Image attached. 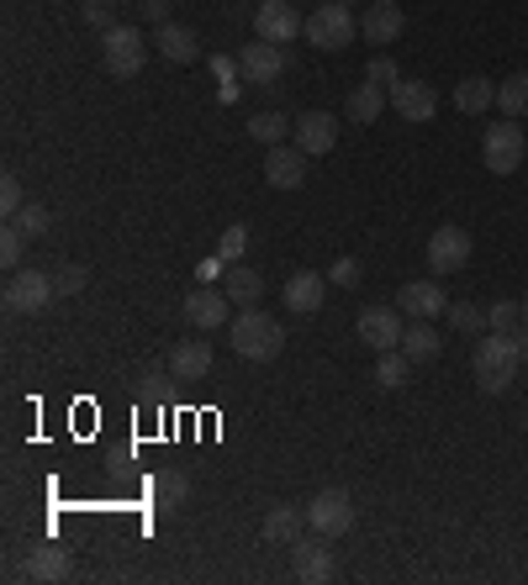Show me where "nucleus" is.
I'll list each match as a JSON object with an SVG mask.
<instances>
[{
	"instance_id": "473e14b6",
	"label": "nucleus",
	"mask_w": 528,
	"mask_h": 585,
	"mask_svg": "<svg viewBox=\"0 0 528 585\" xmlns=\"http://www.w3.org/2000/svg\"><path fill=\"white\" fill-rule=\"evenodd\" d=\"M524 327V306L518 301H497V306H486V332H518Z\"/></svg>"
},
{
	"instance_id": "7c9ffc66",
	"label": "nucleus",
	"mask_w": 528,
	"mask_h": 585,
	"mask_svg": "<svg viewBox=\"0 0 528 585\" xmlns=\"http://www.w3.org/2000/svg\"><path fill=\"white\" fill-rule=\"evenodd\" d=\"M296 127V122H286L281 111H260V116H248V137L254 143H264V148H275V143H286V132Z\"/></svg>"
},
{
	"instance_id": "f704fd0d",
	"label": "nucleus",
	"mask_w": 528,
	"mask_h": 585,
	"mask_svg": "<svg viewBox=\"0 0 528 585\" xmlns=\"http://www.w3.org/2000/svg\"><path fill=\"white\" fill-rule=\"evenodd\" d=\"M22 212H27L22 179H17V174H6V179H0V217H6V222H17Z\"/></svg>"
},
{
	"instance_id": "4c0bfd02",
	"label": "nucleus",
	"mask_w": 528,
	"mask_h": 585,
	"mask_svg": "<svg viewBox=\"0 0 528 585\" xmlns=\"http://www.w3.org/2000/svg\"><path fill=\"white\" fill-rule=\"evenodd\" d=\"M243 254H248V227H243V222H233V227L222 233V243H217V259L222 264H238Z\"/></svg>"
},
{
	"instance_id": "0eeeda50",
	"label": "nucleus",
	"mask_w": 528,
	"mask_h": 585,
	"mask_svg": "<svg viewBox=\"0 0 528 585\" xmlns=\"http://www.w3.org/2000/svg\"><path fill=\"white\" fill-rule=\"evenodd\" d=\"M291 569H296V581L302 585H323L338 575V560H333V538L323 533H302V538L291 543Z\"/></svg>"
},
{
	"instance_id": "9b49d317",
	"label": "nucleus",
	"mask_w": 528,
	"mask_h": 585,
	"mask_svg": "<svg viewBox=\"0 0 528 585\" xmlns=\"http://www.w3.org/2000/svg\"><path fill=\"white\" fill-rule=\"evenodd\" d=\"M302 27H307V17H296L291 0H260V11H254V32L264 43H296Z\"/></svg>"
},
{
	"instance_id": "f3484780",
	"label": "nucleus",
	"mask_w": 528,
	"mask_h": 585,
	"mask_svg": "<svg viewBox=\"0 0 528 585\" xmlns=\"http://www.w3.org/2000/svg\"><path fill=\"white\" fill-rule=\"evenodd\" d=\"M291 137H296V148L302 153H333V143H338V122H333L328 111H302L296 116V127H291Z\"/></svg>"
},
{
	"instance_id": "dca6fc26",
	"label": "nucleus",
	"mask_w": 528,
	"mask_h": 585,
	"mask_svg": "<svg viewBox=\"0 0 528 585\" xmlns=\"http://www.w3.org/2000/svg\"><path fill=\"white\" fill-rule=\"evenodd\" d=\"M402 27H407V17H402V6L396 0H370L365 6V17H359V38L375 48H386L402 38Z\"/></svg>"
},
{
	"instance_id": "49530a36",
	"label": "nucleus",
	"mask_w": 528,
	"mask_h": 585,
	"mask_svg": "<svg viewBox=\"0 0 528 585\" xmlns=\"http://www.w3.org/2000/svg\"><path fill=\"white\" fill-rule=\"evenodd\" d=\"M518 306H524V322H528V290H524V301H518Z\"/></svg>"
},
{
	"instance_id": "5701e85b",
	"label": "nucleus",
	"mask_w": 528,
	"mask_h": 585,
	"mask_svg": "<svg viewBox=\"0 0 528 585\" xmlns=\"http://www.w3.org/2000/svg\"><path fill=\"white\" fill-rule=\"evenodd\" d=\"M149 496H154L159 512H180V506L191 501V475H185V470H159V475L149 480Z\"/></svg>"
},
{
	"instance_id": "a878e982",
	"label": "nucleus",
	"mask_w": 528,
	"mask_h": 585,
	"mask_svg": "<svg viewBox=\"0 0 528 585\" xmlns=\"http://www.w3.org/2000/svg\"><path fill=\"white\" fill-rule=\"evenodd\" d=\"M486 106H497V80L470 74V80H460V85H455V111H465V116H481Z\"/></svg>"
},
{
	"instance_id": "f8f14e48",
	"label": "nucleus",
	"mask_w": 528,
	"mask_h": 585,
	"mask_svg": "<svg viewBox=\"0 0 528 585\" xmlns=\"http://www.w3.org/2000/svg\"><path fill=\"white\" fill-rule=\"evenodd\" d=\"M354 332H359L375 353L402 348V332H407V327H402V306H365V311H359V322H354Z\"/></svg>"
},
{
	"instance_id": "c9c22d12",
	"label": "nucleus",
	"mask_w": 528,
	"mask_h": 585,
	"mask_svg": "<svg viewBox=\"0 0 528 585\" xmlns=\"http://www.w3.org/2000/svg\"><path fill=\"white\" fill-rule=\"evenodd\" d=\"M359 280H365V264L354 259V254H344V259L328 264V285H338V290H354Z\"/></svg>"
},
{
	"instance_id": "b1692460",
	"label": "nucleus",
	"mask_w": 528,
	"mask_h": 585,
	"mask_svg": "<svg viewBox=\"0 0 528 585\" xmlns=\"http://www.w3.org/2000/svg\"><path fill=\"white\" fill-rule=\"evenodd\" d=\"M22 575H27V581H64V575H69V554L59 548V543H38V548L27 554Z\"/></svg>"
},
{
	"instance_id": "bb28decb",
	"label": "nucleus",
	"mask_w": 528,
	"mask_h": 585,
	"mask_svg": "<svg viewBox=\"0 0 528 585\" xmlns=\"http://www.w3.org/2000/svg\"><path fill=\"white\" fill-rule=\"evenodd\" d=\"M302 527H307V512H296V506H270V517H264V543H296L302 538Z\"/></svg>"
},
{
	"instance_id": "de8ad7c7",
	"label": "nucleus",
	"mask_w": 528,
	"mask_h": 585,
	"mask_svg": "<svg viewBox=\"0 0 528 585\" xmlns=\"http://www.w3.org/2000/svg\"><path fill=\"white\" fill-rule=\"evenodd\" d=\"M338 6H354V0H338Z\"/></svg>"
},
{
	"instance_id": "1a4fd4ad",
	"label": "nucleus",
	"mask_w": 528,
	"mask_h": 585,
	"mask_svg": "<svg viewBox=\"0 0 528 585\" xmlns=\"http://www.w3.org/2000/svg\"><path fill=\"white\" fill-rule=\"evenodd\" d=\"M470 254H476V243H470V233L455 227V222H444L439 233L428 238V269H434V275H455V269H465Z\"/></svg>"
},
{
	"instance_id": "393cba45",
	"label": "nucleus",
	"mask_w": 528,
	"mask_h": 585,
	"mask_svg": "<svg viewBox=\"0 0 528 585\" xmlns=\"http://www.w3.org/2000/svg\"><path fill=\"white\" fill-rule=\"evenodd\" d=\"M196 53H201V43H196L191 27H180V22L159 27V59H170V64H191Z\"/></svg>"
},
{
	"instance_id": "cd10ccee",
	"label": "nucleus",
	"mask_w": 528,
	"mask_h": 585,
	"mask_svg": "<svg viewBox=\"0 0 528 585\" xmlns=\"http://www.w3.org/2000/svg\"><path fill=\"white\" fill-rule=\"evenodd\" d=\"M380 111H386V90L370 85V80H365V85H354V95H349V122H354V127H375V116H380Z\"/></svg>"
},
{
	"instance_id": "423d86ee",
	"label": "nucleus",
	"mask_w": 528,
	"mask_h": 585,
	"mask_svg": "<svg viewBox=\"0 0 528 585\" xmlns=\"http://www.w3.org/2000/svg\"><path fill=\"white\" fill-rule=\"evenodd\" d=\"M481 158H486V170H491V174H518V170H524V158H528L524 127H518L512 116H507V122H497V127H486Z\"/></svg>"
},
{
	"instance_id": "2eb2a0df",
	"label": "nucleus",
	"mask_w": 528,
	"mask_h": 585,
	"mask_svg": "<svg viewBox=\"0 0 528 585\" xmlns=\"http://www.w3.org/2000/svg\"><path fill=\"white\" fill-rule=\"evenodd\" d=\"M307 164H312V153H302L296 143H275V148L264 153V185L296 191V185L307 179Z\"/></svg>"
},
{
	"instance_id": "c03bdc74",
	"label": "nucleus",
	"mask_w": 528,
	"mask_h": 585,
	"mask_svg": "<svg viewBox=\"0 0 528 585\" xmlns=\"http://www.w3.org/2000/svg\"><path fill=\"white\" fill-rule=\"evenodd\" d=\"M212 74H217L222 85H227V80L238 74V59H212Z\"/></svg>"
},
{
	"instance_id": "f257e3e1",
	"label": "nucleus",
	"mask_w": 528,
	"mask_h": 585,
	"mask_svg": "<svg viewBox=\"0 0 528 585\" xmlns=\"http://www.w3.org/2000/svg\"><path fill=\"white\" fill-rule=\"evenodd\" d=\"M227 338L238 348V359L270 365V359H281V348H286V327L275 322L270 311H260V306H243L238 317L227 322Z\"/></svg>"
},
{
	"instance_id": "2f4dec72",
	"label": "nucleus",
	"mask_w": 528,
	"mask_h": 585,
	"mask_svg": "<svg viewBox=\"0 0 528 585\" xmlns=\"http://www.w3.org/2000/svg\"><path fill=\"white\" fill-rule=\"evenodd\" d=\"M444 317H449V327L465 332V338H481V332H486V311H481V306H470V301H449Z\"/></svg>"
},
{
	"instance_id": "ddd939ff",
	"label": "nucleus",
	"mask_w": 528,
	"mask_h": 585,
	"mask_svg": "<svg viewBox=\"0 0 528 585\" xmlns=\"http://www.w3.org/2000/svg\"><path fill=\"white\" fill-rule=\"evenodd\" d=\"M185 322L196 327V332H217V327H227L233 322V301H227V290L196 285V290L185 296Z\"/></svg>"
},
{
	"instance_id": "e433bc0d",
	"label": "nucleus",
	"mask_w": 528,
	"mask_h": 585,
	"mask_svg": "<svg viewBox=\"0 0 528 585\" xmlns=\"http://www.w3.org/2000/svg\"><path fill=\"white\" fill-rule=\"evenodd\" d=\"M365 80H370V85H380V90H392V85H402V69H396L392 53H375L370 64H365Z\"/></svg>"
},
{
	"instance_id": "aec40b11",
	"label": "nucleus",
	"mask_w": 528,
	"mask_h": 585,
	"mask_svg": "<svg viewBox=\"0 0 528 585\" xmlns=\"http://www.w3.org/2000/svg\"><path fill=\"white\" fill-rule=\"evenodd\" d=\"M170 374L175 380H206L212 374V343L206 338H185V343H175V353H170Z\"/></svg>"
},
{
	"instance_id": "58836bf2",
	"label": "nucleus",
	"mask_w": 528,
	"mask_h": 585,
	"mask_svg": "<svg viewBox=\"0 0 528 585\" xmlns=\"http://www.w3.org/2000/svg\"><path fill=\"white\" fill-rule=\"evenodd\" d=\"M17 227H22L27 238H43L48 227H53V217H48V206H38V201H27V212L17 217Z\"/></svg>"
},
{
	"instance_id": "f03ea898",
	"label": "nucleus",
	"mask_w": 528,
	"mask_h": 585,
	"mask_svg": "<svg viewBox=\"0 0 528 585\" xmlns=\"http://www.w3.org/2000/svg\"><path fill=\"white\" fill-rule=\"evenodd\" d=\"M518 343L507 338V332H486L481 343H476V353H470V369H476V386L486 390V396H502V390H512V380H518Z\"/></svg>"
},
{
	"instance_id": "37998d69",
	"label": "nucleus",
	"mask_w": 528,
	"mask_h": 585,
	"mask_svg": "<svg viewBox=\"0 0 528 585\" xmlns=\"http://www.w3.org/2000/svg\"><path fill=\"white\" fill-rule=\"evenodd\" d=\"M159 380H164V374H159L154 365L143 369V401H159Z\"/></svg>"
},
{
	"instance_id": "20e7f679",
	"label": "nucleus",
	"mask_w": 528,
	"mask_h": 585,
	"mask_svg": "<svg viewBox=\"0 0 528 585\" xmlns=\"http://www.w3.org/2000/svg\"><path fill=\"white\" fill-rule=\"evenodd\" d=\"M101 64L116 74V80H138L143 64H149V43L138 27H106L101 32Z\"/></svg>"
},
{
	"instance_id": "6ab92c4d",
	"label": "nucleus",
	"mask_w": 528,
	"mask_h": 585,
	"mask_svg": "<svg viewBox=\"0 0 528 585\" xmlns=\"http://www.w3.org/2000/svg\"><path fill=\"white\" fill-rule=\"evenodd\" d=\"M396 306H402L407 317H439V311H449L439 280H407L396 290Z\"/></svg>"
},
{
	"instance_id": "c85d7f7f",
	"label": "nucleus",
	"mask_w": 528,
	"mask_h": 585,
	"mask_svg": "<svg viewBox=\"0 0 528 585\" xmlns=\"http://www.w3.org/2000/svg\"><path fill=\"white\" fill-rule=\"evenodd\" d=\"M413 380V359L402 353V348H386L380 359H375V386L380 390H402Z\"/></svg>"
},
{
	"instance_id": "6e6552de",
	"label": "nucleus",
	"mask_w": 528,
	"mask_h": 585,
	"mask_svg": "<svg viewBox=\"0 0 528 585\" xmlns=\"http://www.w3.org/2000/svg\"><path fill=\"white\" fill-rule=\"evenodd\" d=\"M302 512H307V527L312 533H323V538H344L354 527V501H349V491H338V485L317 491Z\"/></svg>"
},
{
	"instance_id": "a18cd8bd",
	"label": "nucleus",
	"mask_w": 528,
	"mask_h": 585,
	"mask_svg": "<svg viewBox=\"0 0 528 585\" xmlns=\"http://www.w3.org/2000/svg\"><path fill=\"white\" fill-rule=\"evenodd\" d=\"M512 343H518V359H528V322L512 332Z\"/></svg>"
},
{
	"instance_id": "4be33fe9",
	"label": "nucleus",
	"mask_w": 528,
	"mask_h": 585,
	"mask_svg": "<svg viewBox=\"0 0 528 585\" xmlns=\"http://www.w3.org/2000/svg\"><path fill=\"white\" fill-rule=\"evenodd\" d=\"M402 353L413 359V365H434L444 353V338H439V327L428 322V317H413V327L402 332Z\"/></svg>"
},
{
	"instance_id": "7ed1b4c3",
	"label": "nucleus",
	"mask_w": 528,
	"mask_h": 585,
	"mask_svg": "<svg viewBox=\"0 0 528 585\" xmlns=\"http://www.w3.org/2000/svg\"><path fill=\"white\" fill-rule=\"evenodd\" d=\"M302 38H307L312 48H323V53H344V48L359 38V22H354L349 6H338V0H323V6H317V11L307 17Z\"/></svg>"
},
{
	"instance_id": "ea45409f",
	"label": "nucleus",
	"mask_w": 528,
	"mask_h": 585,
	"mask_svg": "<svg viewBox=\"0 0 528 585\" xmlns=\"http://www.w3.org/2000/svg\"><path fill=\"white\" fill-rule=\"evenodd\" d=\"M85 269H80V264H59V269H53V285H59V296H80V290H85Z\"/></svg>"
},
{
	"instance_id": "c756f323",
	"label": "nucleus",
	"mask_w": 528,
	"mask_h": 585,
	"mask_svg": "<svg viewBox=\"0 0 528 585\" xmlns=\"http://www.w3.org/2000/svg\"><path fill=\"white\" fill-rule=\"evenodd\" d=\"M497 111L502 116H528V69H518V74H507L502 85H497Z\"/></svg>"
},
{
	"instance_id": "a19ab883",
	"label": "nucleus",
	"mask_w": 528,
	"mask_h": 585,
	"mask_svg": "<svg viewBox=\"0 0 528 585\" xmlns=\"http://www.w3.org/2000/svg\"><path fill=\"white\" fill-rule=\"evenodd\" d=\"M138 17H143V22H154V27H164V22H170V0H138Z\"/></svg>"
},
{
	"instance_id": "412c9836",
	"label": "nucleus",
	"mask_w": 528,
	"mask_h": 585,
	"mask_svg": "<svg viewBox=\"0 0 528 585\" xmlns=\"http://www.w3.org/2000/svg\"><path fill=\"white\" fill-rule=\"evenodd\" d=\"M222 290H227V301H238V306H260L264 296V275L254 269V264H222Z\"/></svg>"
},
{
	"instance_id": "4468645a",
	"label": "nucleus",
	"mask_w": 528,
	"mask_h": 585,
	"mask_svg": "<svg viewBox=\"0 0 528 585\" xmlns=\"http://www.w3.org/2000/svg\"><path fill=\"white\" fill-rule=\"evenodd\" d=\"M238 74L243 85H275L281 74H286V53H281V43H243L238 53Z\"/></svg>"
},
{
	"instance_id": "72a5a7b5",
	"label": "nucleus",
	"mask_w": 528,
	"mask_h": 585,
	"mask_svg": "<svg viewBox=\"0 0 528 585\" xmlns=\"http://www.w3.org/2000/svg\"><path fill=\"white\" fill-rule=\"evenodd\" d=\"M27 233L22 227H17V222H6V233H0V264H6V269H22V259H27Z\"/></svg>"
},
{
	"instance_id": "79ce46f5",
	"label": "nucleus",
	"mask_w": 528,
	"mask_h": 585,
	"mask_svg": "<svg viewBox=\"0 0 528 585\" xmlns=\"http://www.w3.org/2000/svg\"><path fill=\"white\" fill-rule=\"evenodd\" d=\"M85 22L95 27V32H106V27H111V11H106V0H90V6H85Z\"/></svg>"
},
{
	"instance_id": "9d476101",
	"label": "nucleus",
	"mask_w": 528,
	"mask_h": 585,
	"mask_svg": "<svg viewBox=\"0 0 528 585\" xmlns=\"http://www.w3.org/2000/svg\"><path fill=\"white\" fill-rule=\"evenodd\" d=\"M386 95H392L396 116H402V122H413V127H423V122H434V116H439V90L428 85V80H402V85H392Z\"/></svg>"
},
{
	"instance_id": "a211bd4d",
	"label": "nucleus",
	"mask_w": 528,
	"mask_h": 585,
	"mask_svg": "<svg viewBox=\"0 0 528 585\" xmlns=\"http://www.w3.org/2000/svg\"><path fill=\"white\" fill-rule=\"evenodd\" d=\"M328 301V275H317V269H296L286 280V311L296 317H312V311H323Z\"/></svg>"
},
{
	"instance_id": "39448f33",
	"label": "nucleus",
	"mask_w": 528,
	"mask_h": 585,
	"mask_svg": "<svg viewBox=\"0 0 528 585\" xmlns=\"http://www.w3.org/2000/svg\"><path fill=\"white\" fill-rule=\"evenodd\" d=\"M59 301V285L48 269H11V285H6V311L17 317H38Z\"/></svg>"
}]
</instances>
